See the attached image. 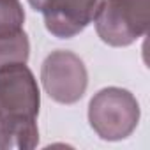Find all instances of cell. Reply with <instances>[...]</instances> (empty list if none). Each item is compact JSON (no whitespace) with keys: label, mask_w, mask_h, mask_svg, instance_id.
Here are the masks:
<instances>
[{"label":"cell","mask_w":150,"mask_h":150,"mask_svg":"<svg viewBox=\"0 0 150 150\" xmlns=\"http://www.w3.org/2000/svg\"><path fill=\"white\" fill-rule=\"evenodd\" d=\"M39 106V85L27 64L0 67V150L37 146Z\"/></svg>","instance_id":"6da1fadb"},{"label":"cell","mask_w":150,"mask_h":150,"mask_svg":"<svg viewBox=\"0 0 150 150\" xmlns=\"http://www.w3.org/2000/svg\"><path fill=\"white\" fill-rule=\"evenodd\" d=\"M88 122L101 139H125L138 127L139 104L136 97L125 88H103L90 99Z\"/></svg>","instance_id":"7a4b0ae2"},{"label":"cell","mask_w":150,"mask_h":150,"mask_svg":"<svg viewBox=\"0 0 150 150\" xmlns=\"http://www.w3.org/2000/svg\"><path fill=\"white\" fill-rule=\"evenodd\" d=\"M150 0H101L94 14L97 35L103 42L122 48L148 32Z\"/></svg>","instance_id":"3957f363"},{"label":"cell","mask_w":150,"mask_h":150,"mask_svg":"<svg viewBox=\"0 0 150 150\" xmlns=\"http://www.w3.org/2000/svg\"><path fill=\"white\" fill-rule=\"evenodd\" d=\"M41 80L46 94L53 101L60 104H74L85 96L88 72L76 53L57 50L44 58Z\"/></svg>","instance_id":"277c9868"},{"label":"cell","mask_w":150,"mask_h":150,"mask_svg":"<svg viewBox=\"0 0 150 150\" xmlns=\"http://www.w3.org/2000/svg\"><path fill=\"white\" fill-rule=\"evenodd\" d=\"M28 4L42 13L51 35L71 39L92 23L101 0H28Z\"/></svg>","instance_id":"5b68a950"},{"label":"cell","mask_w":150,"mask_h":150,"mask_svg":"<svg viewBox=\"0 0 150 150\" xmlns=\"http://www.w3.org/2000/svg\"><path fill=\"white\" fill-rule=\"evenodd\" d=\"M30 55V42L25 30L0 35V67L11 64H27Z\"/></svg>","instance_id":"8992f818"},{"label":"cell","mask_w":150,"mask_h":150,"mask_svg":"<svg viewBox=\"0 0 150 150\" xmlns=\"http://www.w3.org/2000/svg\"><path fill=\"white\" fill-rule=\"evenodd\" d=\"M25 11L20 0H0V35L23 30Z\"/></svg>","instance_id":"52a82bcc"}]
</instances>
